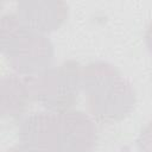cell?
Segmentation results:
<instances>
[{
  "label": "cell",
  "instance_id": "cell-1",
  "mask_svg": "<svg viewBox=\"0 0 152 152\" xmlns=\"http://www.w3.org/2000/svg\"><path fill=\"white\" fill-rule=\"evenodd\" d=\"M81 90L84 93L89 115L99 121L116 122L128 116L135 106V91L131 82L108 62L88 63L81 71Z\"/></svg>",
  "mask_w": 152,
  "mask_h": 152
},
{
  "label": "cell",
  "instance_id": "cell-2",
  "mask_svg": "<svg viewBox=\"0 0 152 152\" xmlns=\"http://www.w3.org/2000/svg\"><path fill=\"white\" fill-rule=\"evenodd\" d=\"M1 53L15 74L32 76L52 66L55 49L46 34L25 26L17 13L0 19Z\"/></svg>",
  "mask_w": 152,
  "mask_h": 152
},
{
  "label": "cell",
  "instance_id": "cell-3",
  "mask_svg": "<svg viewBox=\"0 0 152 152\" xmlns=\"http://www.w3.org/2000/svg\"><path fill=\"white\" fill-rule=\"evenodd\" d=\"M81 65L69 59L58 66H50L39 74L26 76L32 101L46 110L70 109L81 90Z\"/></svg>",
  "mask_w": 152,
  "mask_h": 152
},
{
  "label": "cell",
  "instance_id": "cell-4",
  "mask_svg": "<svg viewBox=\"0 0 152 152\" xmlns=\"http://www.w3.org/2000/svg\"><path fill=\"white\" fill-rule=\"evenodd\" d=\"M21 145L39 152H62L58 112L40 110L26 115L18 128Z\"/></svg>",
  "mask_w": 152,
  "mask_h": 152
},
{
  "label": "cell",
  "instance_id": "cell-5",
  "mask_svg": "<svg viewBox=\"0 0 152 152\" xmlns=\"http://www.w3.org/2000/svg\"><path fill=\"white\" fill-rule=\"evenodd\" d=\"M62 152H91L97 141L93 118L77 109L58 112Z\"/></svg>",
  "mask_w": 152,
  "mask_h": 152
},
{
  "label": "cell",
  "instance_id": "cell-6",
  "mask_svg": "<svg viewBox=\"0 0 152 152\" xmlns=\"http://www.w3.org/2000/svg\"><path fill=\"white\" fill-rule=\"evenodd\" d=\"M15 13L25 26L45 34L62 26L68 17V5L59 0H23L17 4Z\"/></svg>",
  "mask_w": 152,
  "mask_h": 152
},
{
  "label": "cell",
  "instance_id": "cell-7",
  "mask_svg": "<svg viewBox=\"0 0 152 152\" xmlns=\"http://www.w3.org/2000/svg\"><path fill=\"white\" fill-rule=\"evenodd\" d=\"M32 102L26 76L10 74L0 80V110L2 116L18 118Z\"/></svg>",
  "mask_w": 152,
  "mask_h": 152
},
{
  "label": "cell",
  "instance_id": "cell-8",
  "mask_svg": "<svg viewBox=\"0 0 152 152\" xmlns=\"http://www.w3.org/2000/svg\"><path fill=\"white\" fill-rule=\"evenodd\" d=\"M137 145L139 152H152V121L147 122L140 131Z\"/></svg>",
  "mask_w": 152,
  "mask_h": 152
},
{
  "label": "cell",
  "instance_id": "cell-9",
  "mask_svg": "<svg viewBox=\"0 0 152 152\" xmlns=\"http://www.w3.org/2000/svg\"><path fill=\"white\" fill-rule=\"evenodd\" d=\"M145 43H146V48H147L148 52L152 55V21L146 27V31H145Z\"/></svg>",
  "mask_w": 152,
  "mask_h": 152
},
{
  "label": "cell",
  "instance_id": "cell-10",
  "mask_svg": "<svg viewBox=\"0 0 152 152\" xmlns=\"http://www.w3.org/2000/svg\"><path fill=\"white\" fill-rule=\"evenodd\" d=\"M6 152H39V151H36L33 148H30L25 145L19 144V145H15V146H12V147L7 148Z\"/></svg>",
  "mask_w": 152,
  "mask_h": 152
}]
</instances>
